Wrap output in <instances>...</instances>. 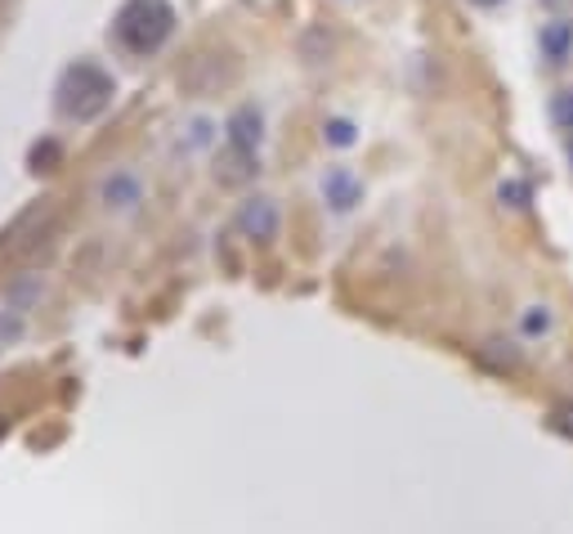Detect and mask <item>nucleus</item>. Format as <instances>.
<instances>
[{"instance_id":"1","label":"nucleus","mask_w":573,"mask_h":534,"mask_svg":"<svg viewBox=\"0 0 573 534\" xmlns=\"http://www.w3.org/2000/svg\"><path fill=\"white\" fill-rule=\"evenodd\" d=\"M175 28V10L171 0H126V6L117 10V23H112V32H117V41L131 50V54H153L166 46Z\"/></svg>"},{"instance_id":"2","label":"nucleus","mask_w":573,"mask_h":534,"mask_svg":"<svg viewBox=\"0 0 573 534\" xmlns=\"http://www.w3.org/2000/svg\"><path fill=\"white\" fill-rule=\"evenodd\" d=\"M59 113L63 118H76V122H90L108 109V99H112V77L94 63H72L63 77H59Z\"/></svg>"},{"instance_id":"3","label":"nucleus","mask_w":573,"mask_h":534,"mask_svg":"<svg viewBox=\"0 0 573 534\" xmlns=\"http://www.w3.org/2000/svg\"><path fill=\"white\" fill-rule=\"evenodd\" d=\"M238 230L247 234V239H274L278 234V211H274V202L269 198H252L243 211H238Z\"/></svg>"},{"instance_id":"4","label":"nucleus","mask_w":573,"mask_h":534,"mask_svg":"<svg viewBox=\"0 0 573 534\" xmlns=\"http://www.w3.org/2000/svg\"><path fill=\"white\" fill-rule=\"evenodd\" d=\"M228 149L256 158V149H260V113L256 109H238L234 113V122H228Z\"/></svg>"},{"instance_id":"5","label":"nucleus","mask_w":573,"mask_h":534,"mask_svg":"<svg viewBox=\"0 0 573 534\" xmlns=\"http://www.w3.org/2000/svg\"><path fill=\"white\" fill-rule=\"evenodd\" d=\"M323 193H327V202L336 206V211H350L355 202H359V193H364V184L350 175V171H327V180H323Z\"/></svg>"},{"instance_id":"6","label":"nucleus","mask_w":573,"mask_h":534,"mask_svg":"<svg viewBox=\"0 0 573 534\" xmlns=\"http://www.w3.org/2000/svg\"><path fill=\"white\" fill-rule=\"evenodd\" d=\"M569 50H573V23H564V19L542 23V54H546L551 63H564Z\"/></svg>"},{"instance_id":"7","label":"nucleus","mask_w":573,"mask_h":534,"mask_svg":"<svg viewBox=\"0 0 573 534\" xmlns=\"http://www.w3.org/2000/svg\"><path fill=\"white\" fill-rule=\"evenodd\" d=\"M551 122L573 135V90H560V94L551 99Z\"/></svg>"},{"instance_id":"8","label":"nucleus","mask_w":573,"mask_h":534,"mask_svg":"<svg viewBox=\"0 0 573 534\" xmlns=\"http://www.w3.org/2000/svg\"><path fill=\"white\" fill-rule=\"evenodd\" d=\"M108 198H117V206H131V202L140 198V189H135V180H126V175H122V180H112V184H108Z\"/></svg>"},{"instance_id":"9","label":"nucleus","mask_w":573,"mask_h":534,"mask_svg":"<svg viewBox=\"0 0 573 534\" xmlns=\"http://www.w3.org/2000/svg\"><path fill=\"white\" fill-rule=\"evenodd\" d=\"M327 140H331V144H340V149H346V144H355V127L336 118V122H327Z\"/></svg>"},{"instance_id":"10","label":"nucleus","mask_w":573,"mask_h":534,"mask_svg":"<svg viewBox=\"0 0 573 534\" xmlns=\"http://www.w3.org/2000/svg\"><path fill=\"white\" fill-rule=\"evenodd\" d=\"M54 158H59V144H50V140H45V144H37V149H32V167H37V171H45V167H50V162H54Z\"/></svg>"},{"instance_id":"11","label":"nucleus","mask_w":573,"mask_h":534,"mask_svg":"<svg viewBox=\"0 0 573 534\" xmlns=\"http://www.w3.org/2000/svg\"><path fill=\"white\" fill-rule=\"evenodd\" d=\"M502 202H511V206H524V202H529V184H520V180L502 184Z\"/></svg>"},{"instance_id":"12","label":"nucleus","mask_w":573,"mask_h":534,"mask_svg":"<svg viewBox=\"0 0 573 534\" xmlns=\"http://www.w3.org/2000/svg\"><path fill=\"white\" fill-rule=\"evenodd\" d=\"M471 6H484V10H493V6H502V0H471Z\"/></svg>"},{"instance_id":"13","label":"nucleus","mask_w":573,"mask_h":534,"mask_svg":"<svg viewBox=\"0 0 573 534\" xmlns=\"http://www.w3.org/2000/svg\"><path fill=\"white\" fill-rule=\"evenodd\" d=\"M569 162H573V140H569Z\"/></svg>"}]
</instances>
